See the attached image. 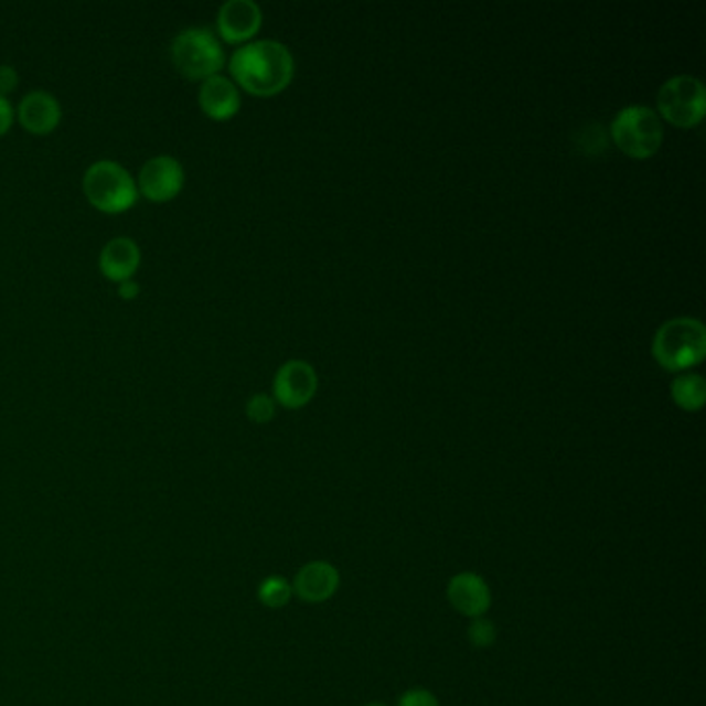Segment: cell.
Returning <instances> with one entry per match:
<instances>
[{
  "label": "cell",
  "instance_id": "cell-20",
  "mask_svg": "<svg viewBox=\"0 0 706 706\" xmlns=\"http://www.w3.org/2000/svg\"><path fill=\"white\" fill-rule=\"evenodd\" d=\"M18 71L9 65H0V96L4 98L7 94H11L18 87Z\"/></svg>",
  "mask_w": 706,
  "mask_h": 706
},
{
  "label": "cell",
  "instance_id": "cell-9",
  "mask_svg": "<svg viewBox=\"0 0 706 706\" xmlns=\"http://www.w3.org/2000/svg\"><path fill=\"white\" fill-rule=\"evenodd\" d=\"M216 23L224 42L243 44L261 30L264 15L259 4L253 0H228L220 7Z\"/></svg>",
  "mask_w": 706,
  "mask_h": 706
},
{
  "label": "cell",
  "instance_id": "cell-11",
  "mask_svg": "<svg viewBox=\"0 0 706 706\" xmlns=\"http://www.w3.org/2000/svg\"><path fill=\"white\" fill-rule=\"evenodd\" d=\"M63 117L61 104L49 92H30L19 104V122L32 135H49L58 127Z\"/></svg>",
  "mask_w": 706,
  "mask_h": 706
},
{
  "label": "cell",
  "instance_id": "cell-18",
  "mask_svg": "<svg viewBox=\"0 0 706 706\" xmlns=\"http://www.w3.org/2000/svg\"><path fill=\"white\" fill-rule=\"evenodd\" d=\"M498 639V628L485 618H474L469 625V640L477 649H488Z\"/></svg>",
  "mask_w": 706,
  "mask_h": 706
},
{
  "label": "cell",
  "instance_id": "cell-12",
  "mask_svg": "<svg viewBox=\"0 0 706 706\" xmlns=\"http://www.w3.org/2000/svg\"><path fill=\"white\" fill-rule=\"evenodd\" d=\"M340 585V574L328 561H309L303 566L292 590L303 599L304 603H323L336 595Z\"/></svg>",
  "mask_w": 706,
  "mask_h": 706
},
{
  "label": "cell",
  "instance_id": "cell-21",
  "mask_svg": "<svg viewBox=\"0 0 706 706\" xmlns=\"http://www.w3.org/2000/svg\"><path fill=\"white\" fill-rule=\"evenodd\" d=\"M13 125V106L7 98L0 96V137L7 133Z\"/></svg>",
  "mask_w": 706,
  "mask_h": 706
},
{
  "label": "cell",
  "instance_id": "cell-16",
  "mask_svg": "<svg viewBox=\"0 0 706 706\" xmlns=\"http://www.w3.org/2000/svg\"><path fill=\"white\" fill-rule=\"evenodd\" d=\"M257 597H259V601L264 606L278 609V607L287 606L288 601H290L292 587H290L287 578H282V576H269L259 585Z\"/></svg>",
  "mask_w": 706,
  "mask_h": 706
},
{
  "label": "cell",
  "instance_id": "cell-4",
  "mask_svg": "<svg viewBox=\"0 0 706 706\" xmlns=\"http://www.w3.org/2000/svg\"><path fill=\"white\" fill-rule=\"evenodd\" d=\"M84 193L87 202L104 214L127 212L139 197L131 172L113 160H98L85 170Z\"/></svg>",
  "mask_w": 706,
  "mask_h": 706
},
{
  "label": "cell",
  "instance_id": "cell-23",
  "mask_svg": "<svg viewBox=\"0 0 706 706\" xmlns=\"http://www.w3.org/2000/svg\"><path fill=\"white\" fill-rule=\"evenodd\" d=\"M365 706H387V705H384V703H370V705H365Z\"/></svg>",
  "mask_w": 706,
  "mask_h": 706
},
{
  "label": "cell",
  "instance_id": "cell-10",
  "mask_svg": "<svg viewBox=\"0 0 706 706\" xmlns=\"http://www.w3.org/2000/svg\"><path fill=\"white\" fill-rule=\"evenodd\" d=\"M448 599L467 618H481L491 607V590L483 576L474 573L456 574L448 582Z\"/></svg>",
  "mask_w": 706,
  "mask_h": 706
},
{
  "label": "cell",
  "instance_id": "cell-5",
  "mask_svg": "<svg viewBox=\"0 0 706 706\" xmlns=\"http://www.w3.org/2000/svg\"><path fill=\"white\" fill-rule=\"evenodd\" d=\"M663 122L649 106H628L611 122V139L620 152L646 160L663 146Z\"/></svg>",
  "mask_w": 706,
  "mask_h": 706
},
{
  "label": "cell",
  "instance_id": "cell-6",
  "mask_svg": "<svg viewBox=\"0 0 706 706\" xmlns=\"http://www.w3.org/2000/svg\"><path fill=\"white\" fill-rule=\"evenodd\" d=\"M659 115L680 129H692L703 122L706 113V89L692 75H677L661 85L656 94Z\"/></svg>",
  "mask_w": 706,
  "mask_h": 706
},
{
  "label": "cell",
  "instance_id": "cell-14",
  "mask_svg": "<svg viewBox=\"0 0 706 706\" xmlns=\"http://www.w3.org/2000/svg\"><path fill=\"white\" fill-rule=\"evenodd\" d=\"M200 106L212 120H231L240 110L238 87L228 77L214 75L200 87Z\"/></svg>",
  "mask_w": 706,
  "mask_h": 706
},
{
  "label": "cell",
  "instance_id": "cell-7",
  "mask_svg": "<svg viewBox=\"0 0 706 706\" xmlns=\"http://www.w3.org/2000/svg\"><path fill=\"white\" fill-rule=\"evenodd\" d=\"M185 185V170L172 156H156L148 160L137 179V191L153 203L174 200Z\"/></svg>",
  "mask_w": 706,
  "mask_h": 706
},
{
  "label": "cell",
  "instance_id": "cell-19",
  "mask_svg": "<svg viewBox=\"0 0 706 706\" xmlns=\"http://www.w3.org/2000/svg\"><path fill=\"white\" fill-rule=\"evenodd\" d=\"M398 706H439V700L434 692L425 688L406 689Z\"/></svg>",
  "mask_w": 706,
  "mask_h": 706
},
{
  "label": "cell",
  "instance_id": "cell-3",
  "mask_svg": "<svg viewBox=\"0 0 706 706\" xmlns=\"http://www.w3.org/2000/svg\"><path fill=\"white\" fill-rule=\"evenodd\" d=\"M174 68L191 82L210 79L224 67V51L216 34L207 28H189L174 35L170 44Z\"/></svg>",
  "mask_w": 706,
  "mask_h": 706
},
{
  "label": "cell",
  "instance_id": "cell-1",
  "mask_svg": "<svg viewBox=\"0 0 706 706\" xmlns=\"http://www.w3.org/2000/svg\"><path fill=\"white\" fill-rule=\"evenodd\" d=\"M228 71L236 84L259 98L285 92L295 77V58L285 44L276 40H257L240 46L231 56Z\"/></svg>",
  "mask_w": 706,
  "mask_h": 706
},
{
  "label": "cell",
  "instance_id": "cell-13",
  "mask_svg": "<svg viewBox=\"0 0 706 706\" xmlns=\"http://www.w3.org/2000/svg\"><path fill=\"white\" fill-rule=\"evenodd\" d=\"M141 264L139 245L129 236H117L104 245L100 253V271L113 282H127Z\"/></svg>",
  "mask_w": 706,
  "mask_h": 706
},
{
  "label": "cell",
  "instance_id": "cell-8",
  "mask_svg": "<svg viewBox=\"0 0 706 706\" xmlns=\"http://www.w3.org/2000/svg\"><path fill=\"white\" fill-rule=\"evenodd\" d=\"M318 392V373L307 361H287L274 377V398L285 408L297 410L313 400Z\"/></svg>",
  "mask_w": 706,
  "mask_h": 706
},
{
  "label": "cell",
  "instance_id": "cell-15",
  "mask_svg": "<svg viewBox=\"0 0 706 706\" xmlns=\"http://www.w3.org/2000/svg\"><path fill=\"white\" fill-rule=\"evenodd\" d=\"M673 403L686 413H698L706 400L705 379L696 373H686L675 377L672 384Z\"/></svg>",
  "mask_w": 706,
  "mask_h": 706
},
{
  "label": "cell",
  "instance_id": "cell-17",
  "mask_svg": "<svg viewBox=\"0 0 706 706\" xmlns=\"http://www.w3.org/2000/svg\"><path fill=\"white\" fill-rule=\"evenodd\" d=\"M274 415H276V403H274L271 396H268V394H255L249 398L247 417L253 422L264 425V422H269V420L274 419Z\"/></svg>",
  "mask_w": 706,
  "mask_h": 706
},
{
  "label": "cell",
  "instance_id": "cell-22",
  "mask_svg": "<svg viewBox=\"0 0 706 706\" xmlns=\"http://www.w3.org/2000/svg\"><path fill=\"white\" fill-rule=\"evenodd\" d=\"M139 285H135L133 280H127V282H120L118 285V295H120V299H125V301H133L135 297L139 295Z\"/></svg>",
  "mask_w": 706,
  "mask_h": 706
},
{
  "label": "cell",
  "instance_id": "cell-2",
  "mask_svg": "<svg viewBox=\"0 0 706 706\" xmlns=\"http://www.w3.org/2000/svg\"><path fill=\"white\" fill-rule=\"evenodd\" d=\"M651 353L667 371H686L703 363L706 354L705 323L694 318L665 321L653 338Z\"/></svg>",
  "mask_w": 706,
  "mask_h": 706
}]
</instances>
